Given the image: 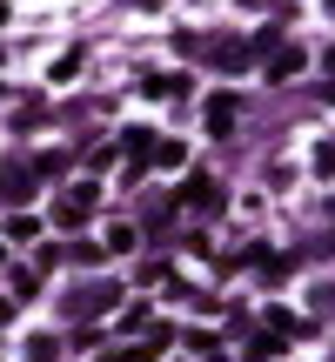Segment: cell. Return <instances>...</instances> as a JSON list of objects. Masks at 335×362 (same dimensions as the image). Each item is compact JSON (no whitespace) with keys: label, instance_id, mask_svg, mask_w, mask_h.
Here are the masks:
<instances>
[{"label":"cell","instance_id":"1","mask_svg":"<svg viewBox=\"0 0 335 362\" xmlns=\"http://www.w3.org/2000/svg\"><path fill=\"white\" fill-rule=\"evenodd\" d=\"M94 202H101V181H74V188H67L61 202H54V221H61V228H81Z\"/></svg>","mask_w":335,"mask_h":362},{"label":"cell","instance_id":"2","mask_svg":"<svg viewBox=\"0 0 335 362\" xmlns=\"http://www.w3.org/2000/svg\"><path fill=\"white\" fill-rule=\"evenodd\" d=\"M181 202H188V208H208V215H215V208L228 202V188H221L215 175H188V181H181Z\"/></svg>","mask_w":335,"mask_h":362},{"label":"cell","instance_id":"3","mask_svg":"<svg viewBox=\"0 0 335 362\" xmlns=\"http://www.w3.org/2000/svg\"><path fill=\"white\" fill-rule=\"evenodd\" d=\"M302 67H309V54H302V47H275L269 67H261V81H295Z\"/></svg>","mask_w":335,"mask_h":362},{"label":"cell","instance_id":"4","mask_svg":"<svg viewBox=\"0 0 335 362\" xmlns=\"http://www.w3.org/2000/svg\"><path fill=\"white\" fill-rule=\"evenodd\" d=\"M208 134H235V115H242V107H235V94H208Z\"/></svg>","mask_w":335,"mask_h":362},{"label":"cell","instance_id":"5","mask_svg":"<svg viewBox=\"0 0 335 362\" xmlns=\"http://www.w3.org/2000/svg\"><path fill=\"white\" fill-rule=\"evenodd\" d=\"M0 202L27 208V202H34V175H7V181H0Z\"/></svg>","mask_w":335,"mask_h":362},{"label":"cell","instance_id":"6","mask_svg":"<svg viewBox=\"0 0 335 362\" xmlns=\"http://www.w3.org/2000/svg\"><path fill=\"white\" fill-rule=\"evenodd\" d=\"M269 329L275 336H315V329L302 322V315H288V309H269Z\"/></svg>","mask_w":335,"mask_h":362},{"label":"cell","instance_id":"7","mask_svg":"<svg viewBox=\"0 0 335 362\" xmlns=\"http://www.w3.org/2000/svg\"><path fill=\"white\" fill-rule=\"evenodd\" d=\"M114 302H121V282H94V296H88V309H101V315H107V309H114Z\"/></svg>","mask_w":335,"mask_h":362},{"label":"cell","instance_id":"8","mask_svg":"<svg viewBox=\"0 0 335 362\" xmlns=\"http://www.w3.org/2000/svg\"><path fill=\"white\" fill-rule=\"evenodd\" d=\"M7 235H13V242H34V235H40V221H34V215H27V208H20V215L7 221Z\"/></svg>","mask_w":335,"mask_h":362},{"label":"cell","instance_id":"9","mask_svg":"<svg viewBox=\"0 0 335 362\" xmlns=\"http://www.w3.org/2000/svg\"><path fill=\"white\" fill-rule=\"evenodd\" d=\"M275 356H282V342H275V336H255V342H248V362H275Z\"/></svg>","mask_w":335,"mask_h":362},{"label":"cell","instance_id":"10","mask_svg":"<svg viewBox=\"0 0 335 362\" xmlns=\"http://www.w3.org/2000/svg\"><path fill=\"white\" fill-rule=\"evenodd\" d=\"M155 161H161V168H181L188 155H181V141H155Z\"/></svg>","mask_w":335,"mask_h":362},{"label":"cell","instance_id":"11","mask_svg":"<svg viewBox=\"0 0 335 362\" xmlns=\"http://www.w3.org/2000/svg\"><path fill=\"white\" fill-rule=\"evenodd\" d=\"M74 74H81V54H61V61H54V74H47V81H74Z\"/></svg>","mask_w":335,"mask_h":362},{"label":"cell","instance_id":"12","mask_svg":"<svg viewBox=\"0 0 335 362\" xmlns=\"http://www.w3.org/2000/svg\"><path fill=\"white\" fill-rule=\"evenodd\" d=\"M94 362H128V349H101V356H94Z\"/></svg>","mask_w":335,"mask_h":362},{"label":"cell","instance_id":"13","mask_svg":"<svg viewBox=\"0 0 335 362\" xmlns=\"http://www.w3.org/2000/svg\"><path fill=\"white\" fill-rule=\"evenodd\" d=\"M322 101H329V107H335V81H329V88H322Z\"/></svg>","mask_w":335,"mask_h":362},{"label":"cell","instance_id":"14","mask_svg":"<svg viewBox=\"0 0 335 362\" xmlns=\"http://www.w3.org/2000/svg\"><path fill=\"white\" fill-rule=\"evenodd\" d=\"M0 269H7V248H0Z\"/></svg>","mask_w":335,"mask_h":362},{"label":"cell","instance_id":"15","mask_svg":"<svg viewBox=\"0 0 335 362\" xmlns=\"http://www.w3.org/2000/svg\"><path fill=\"white\" fill-rule=\"evenodd\" d=\"M242 7H255V0H242Z\"/></svg>","mask_w":335,"mask_h":362},{"label":"cell","instance_id":"16","mask_svg":"<svg viewBox=\"0 0 335 362\" xmlns=\"http://www.w3.org/2000/svg\"><path fill=\"white\" fill-rule=\"evenodd\" d=\"M329 215H335V202H329Z\"/></svg>","mask_w":335,"mask_h":362},{"label":"cell","instance_id":"17","mask_svg":"<svg viewBox=\"0 0 335 362\" xmlns=\"http://www.w3.org/2000/svg\"><path fill=\"white\" fill-rule=\"evenodd\" d=\"M329 13H335V0H329Z\"/></svg>","mask_w":335,"mask_h":362}]
</instances>
